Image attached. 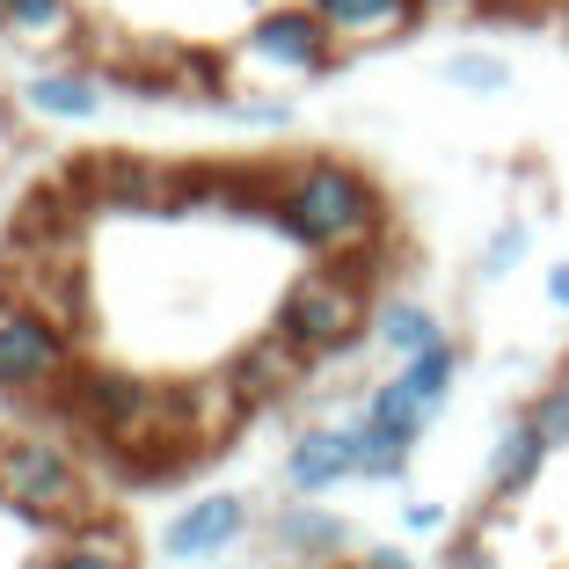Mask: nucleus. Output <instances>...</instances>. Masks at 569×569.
Returning a JSON list of instances; mask_svg holds the SVG:
<instances>
[{
    "mask_svg": "<svg viewBox=\"0 0 569 569\" xmlns=\"http://www.w3.org/2000/svg\"><path fill=\"white\" fill-rule=\"evenodd\" d=\"M270 329L307 358V366H329V358L372 343V300H366V270L358 263H321V270H300L284 284Z\"/></svg>",
    "mask_w": 569,
    "mask_h": 569,
    "instance_id": "3",
    "label": "nucleus"
},
{
    "mask_svg": "<svg viewBox=\"0 0 569 569\" xmlns=\"http://www.w3.org/2000/svg\"><path fill=\"white\" fill-rule=\"evenodd\" d=\"M270 569H321V562H292V555H278V562H270Z\"/></svg>",
    "mask_w": 569,
    "mask_h": 569,
    "instance_id": "24",
    "label": "nucleus"
},
{
    "mask_svg": "<svg viewBox=\"0 0 569 569\" xmlns=\"http://www.w3.org/2000/svg\"><path fill=\"white\" fill-rule=\"evenodd\" d=\"M16 102L44 124H88L102 118V73L88 67H37L16 81Z\"/></svg>",
    "mask_w": 569,
    "mask_h": 569,
    "instance_id": "8",
    "label": "nucleus"
},
{
    "mask_svg": "<svg viewBox=\"0 0 569 569\" xmlns=\"http://www.w3.org/2000/svg\"><path fill=\"white\" fill-rule=\"evenodd\" d=\"M358 569H417V562H409V548H366Z\"/></svg>",
    "mask_w": 569,
    "mask_h": 569,
    "instance_id": "22",
    "label": "nucleus"
},
{
    "mask_svg": "<svg viewBox=\"0 0 569 569\" xmlns=\"http://www.w3.org/2000/svg\"><path fill=\"white\" fill-rule=\"evenodd\" d=\"M431 343H446V321H438L431 300H409V292H395V300L372 307V351H387L395 366L417 351H431Z\"/></svg>",
    "mask_w": 569,
    "mask_h": 569,
    "instance_id": "12",
    "label": "nucleus"
},
{
    "mask_svg": "<svg viewBox=\"0 0 569 569\" xmlns=\"http://www.w3.org/2000/svg\"><path fill=\"white\" fill-rule=\"evenodd\" d=\"M519 8H555V0H519Z\"/></svg>",
    "mask_w": 569,
    "mask_h": 569,
    "instance_id": "25",
    "label": "nucleus"
},
{
    "mask_svg": "<svg viewBox=\"0 0 569 569\" xmlns=\"http://www.w3.org/2000/svg\"><path fill=\"white\" fill-rule=\"evenodd\" d=\"M81 30V0H0V37L8 44H67V37Z\"/></svg>",
    "mask_w": 569,
    "mask_h": 569,
    "instance_id": "15",
    "label": "nucleus"
},
{
    "mask_svg": "<svg viewBox=\"0 0 569 569\" xmlns=\"http://www.w3.org/2000/svg\"><path fill=\"white\" fill-rule=\"evenodd\" d=\"M438 81L460 88V96H511V59H497V51H452V59H438Z\"/></svg>",
    "mask_w": 569,
    "mask_h": 569,
    "instance_id": "17",
    "label": "nucleus"
},
{
    "mask_svg": "<svg viewBox=\"0 0 569 569\" xmlns=\"http://www.w3.org/2000/svg\"><path fill=\"white\" fill-rule=\"evenodd\" d=\"M351 423V460H358V482H402L409 475V460H417V446L409 438H395L387 423H372L366 409L358 417H343Z\"/></svg>",
    "mask_w": 569,
    "mask_h": 569,
    "instance_id": "16",
    "label": "nucleus"
},
{
    "mask_svg": "<svg viewBox=\"0 0 569 569\" xmlns=\"http://www.w3.org/2000/svg\"><path fill=\"white\" fill-rule=\"evenodd\" d=\"M263 212L278 219V234L292 249L321 256V263H358V256L380 249L387 234V198L358 161H336V153H300L284 161L263 190Z\"/></svg>",
    "mask_w": 569,
    "mask_h": 569,
    "instance_id": "1",
    "label": "nucleus"
},
{
    "mask_svg": "<svg viewBox=\"0 0 569 569\" xmlns=\"http://www.w3.org/2000/svg\"><path fill=\"white\" fill-rule=\"evenodd\" d=\"M0 198H8V176H0Z\"/></svg>",
    "mask_w": 569,
    "mask_h": 569,
    "instance_id": "26",
    "label": "nucleus"
},
{
    "mask_svg": "<svg viewBox=\"0 0 569 569\" xmlns=\"http://www.w3.org/2000/svg\"><path fill=\"white\" fill-rule=\"evenodd\" d=\"M548 307H555V315H569V256L548 270Z\"/></svg>",
    "mask_w": 569,
    "mask_h": 569,
    "instance_id": "23",
    "label": "nucleus"
},
{
    "mask_svg": "<svg viewBox=\"0 0 569 569\" xmlns=\"http://www.w3.org/2000/svg\"><path fill=\"white\" fill-rule=\"evenodd\" d=\"M73 372V321L0 284V402H51Z\"/></svg>",
    "mask_w": 569,
    "mask_h": 569,
    "instance_id": "4",
    "label": "nucleus"
},
{
    "mask_svg": "<svg viewBox=\"0 0 569 569\" xmlns=\"http://www.w3.org/2000/svg\"><path fill=\"white\" fill-rule=\"evenodd\" d=\"M44 569H139V548L118 519H81L59 548L44 555Z\"/></svg>",
    "mask_w": 569,
    "mask_h": 569,
    "instance_id": "13",
    "label": "nucleus"
},
{
    "mask_svg": "<svg viewBox=\"0 0 569 569\" xmlns=\"http://www.w3.org/2000/svg\"><path fill=\"white\" fill-rule=\"evenodd\" d=\"M336 569H358V562H336Z\"/></svg>",
    "mask_w": 569,
    "mask_h": 569,
    "instance_id": "27",
    "label": "nucleus"
},
{
    "mask_svg": "<svg viewBox=\"0 0 569 569\" xmlns=\"http://www.w3.org/2000/svg\"><path fill=\"white\" fill-rule=\"evenodd\" d=\"M270 548L292 555V562H321L329 569L336 555H351V526L336 519V511H321L315 497H292L270 511Z\"/></svg>",
    "mask_w": 569,
    "mask_h": 569,
    "instance_id": "11",
    "label": "nucleus"
},
{
    "mask_svg": "<svg viewBox=\"0 0 569 569\" xmlns=\"http://www.w3.org/2000/svg\"><path fill=\"white\" fill-rule=\"evenodd\" d=\"M555 452H548V438L533 431V417H511L497 431V446H489V468H482V489H489V503H519V497H533L540 489V468H548Z\"/></svg>",
    "mask_w": 569,
    "mask_h": 569,
    "instance_id": "9",
    "label": "nucleus"
},
{
    "mask_svg": "<svg viewBox=\"0 0 569 569\" xmlns=\"http://www.w3.org/2000/svg\"><path fill=\"white\" fill-rule=\"evenodd\" d=\"M343 59V44L329 37V22L315 16V0H284L249 16V30L227 44V88H249V96H292V88L321 81V73Z\"/></svg>",
    "mask_w": 569,
    "mask_h": 569,
    "instance_id": "2",
    "label": "nucleus"
},
{
    "mask_svg": "<svg viewBox=\"0 0 569 569\" xmlns=\"http://www.w3.org/2000/svg\"><path fill=\"white\" fill-rule=\"evenodd\" d=\"M526 417H533V431L548 438V452H569V372H555V380L540 387L533 402H526Z\"/></svg>",
    "mask_w": 569,
    "mask_h": 569,
    "instance_id": "18",
    "label": "nucleus"
},
{
    "mask_svg": "<svg viewBox=\"0 0 569 569\" xmlns=\"http://www.w3.org/2000/svg\"><path fill=\"white\" fill-rule=\"evenodd\" d=\"M438 569H497V555H489V540H482V533H460V540H446Z\"/></svg>",
    "mask_w": 569,
    "mask_h": 569,
    "instance_id": "20",
    "label": "nucleus"
},
{
    "mask_svg": "<svg viewBox=\"0 0 569 569\" xmlns=\"http://www.w3.org/2000/svg\"><path fill=\"white\" fill-rule=\"evenodd\" d=\"M402 526H409L417 540H438V533L452 526V511H446V503H431V497H417V503H402Z\"/></svg>",
    "mask_w": 569,
    "mask_h": 569,
    "instance_id": "21",
    "label": "nucleus"
},
{
    "mask_svg": "<svg viewBox=\"0 0 569 569\" xmlns=\"http://www.w3.org/2000/svg\"><path fill=\"white\" fill-rule=\"evenodd\" d=\"M249 526H256L249 497H241V489H212V497L176 503V519L161 526V555H168V562H212V555L241 548Z\"/></svg>",
    "mask_w": 569,
    "mask_h": 569,
    "instance_id": "6",
    "label": "nucleus"
},
{
    "mask_svg": "<svg viewBox=\"0 0 569 569\" xmlns=\"http://www.w3.org/2000/svg\"><path fill=\"white\" fill-rule=\"evenodd\" d=\"M315 16L329 22V37L343 51H372V44H395V37L417 30L423 0H315Z\"/></svg>",
    "mask_w": 569,
    "mask_h": 569,
    "instance_id": "10",
    "label": "nucleus"
},
{
    "mask_svg": "<svg viewBox=\"0 0 569 569\" xmlns=\"http://www.w3.org/2000/svg\"><path fill=\"white\" fill-rule=\"evenodd\" d=\"M358 482L351 460V423H307L292 446H284V489L292 497H329V489Z\"/></svg>",
    "mask_w": 569,
    "mask_h": 569,
    "instance_id": "7",
    "label": "nucleus"
},
{
    "mask_svg": "<svg viewBox=\"0 0 569 569\" xmlns=\"http://www.w3.org/2000/svg\"><path fill=\"white\" fill-rule=\"evenodd\" d=\"M0 503L44 526H81L88 519V475L67 446L37 431H0Z\"/></svg>",
    "mask_w": 569,
    "mask_h": 569,
    "instance_id": "5",
    "label": "nucleus"
},
{
    "mask_svg": "<svg viewBox=\"0 0 569 569\" xmlns=\"http://www.w3.org/2000/svg\"><path fill=\"white\" fill-rule=\"evenodd\" d=\"M387 380H395V387L409 395V402H417L423 417L438 423V409H446V402H452V387H460V343L446 336V343H431V351L402 358V366L387 372Z\"/></svg>",
    "mask_w": 569,
    "mask_h": 569,
    "instance_id": "14",
    "label": "nucleus"
},
{
    "mask_svg": "<svg viewBox=\"0 0 569 569\" xmlns=\"http://www.w3.org/2000/svg\"><path fill=\"white\" fill-rule=\"evenodd\" d=\"M526 241H533V227H526V219H503L497 234L482 241V256H475V270H482L489 284H497V278H511V270L526 263Z\"/></svg>",
    "mask_w": 569,
    "mask_h": 569,
    "instance_id": "19",
    "label": "nucleus"
}]
</instances>
